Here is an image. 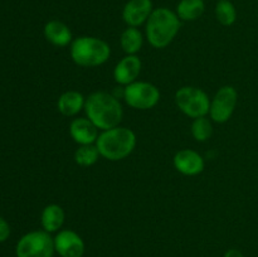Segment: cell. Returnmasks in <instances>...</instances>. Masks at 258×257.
Returning <instances> with one entry per match:
<instances>
[{
  "instance_id": "obj_1",
  "label": "cell",
  "mask_w": 258,
  "mask_h": 257,
  "mask_svg": "<svg viewBox=\"0 0 258 257\" xmlns=\"http://www.w3.org/2000/svg\"><path fill=\"white\" fill-rule=\"evenodd\" d=\"M85 111L96 127L110 130L116 127L122 118V107L115 96L107 92H95L87 97Z\"/></svg>"
},
{
  "instance_id": "obj_2",
  "label": "cell",
  "mask_w": 258,
  "mask_h": 257,
  "mask_svg": "<svg viewBox=\"0 0 258 257\" xmlns=\"http://www.w3.org/2000/svg\"><path fill=\"white\" fill-rule=\"evenodd\" d=\"M180 19L168 8L153 10L146 23V37L154 48H165L178 34Z\"/></svg>"
},
{
  "instance_id": "obj_3",
  "label": "cell",
  "mask_w": 258,
  "mask_h": 257,
  "mask_svg": "<svg viewBox=\"0 0 258 257\" xmlns=\"http://www.w3.org/2000/svg\"><path fill=\"white\" fill-rule=\"evenodd\" d=\"M136 145V136L127 127H116L105 130L96 141L100 155L111 161H117L130 155Z\"/></svg>"
},
{
  "instance_id": "obj_4",
  "label": "cell",
  "mask_w": 258,
  "mask_h": 257,
  "mask_svg": "<svg viewBox=\"0 0 258 257\" xmlns=\"http://www.w3.org/2000/svg\"><path fill=\"white\" fill-rule=\"evenodd\" d=\"M107 43L95 37H80L71 45V57L81 67H97L110 57Z\"/></svg>"
},
{
  "instance_id": "obj_5",
  "label": "cell",
  "mask_w": 258,
  "mask_h": 257,
  "mask_svg": "<svg viewBox=\"0 0 258 257\" xmlns=\"http://www.w3.org/2000/svg\"><path fill=\"white\" fill-rule=\"evenodd\" d=\"M175 102L181 112L193 118L203 117L211 110V101L204 91L201 88L181 87L175 93Z\"/></svg>"
},
{
  "instance_id": "obj_6",
  "label": "cell",
  "mask_w": 258,
  "mask_h": 257,
  "mask_svg": "<svg viewBox=\"0 0 258 257\" xmlns=\"http://www.w3.org/2000/svg\"><path fill=\"white\" fill-rule=\"evenodd\" d=\"M54 239L45 231L24 234L17 244V257H53Z\"/></svg>"
},
{
  "instance_id": "obj_7",
  "label": "cell",
  "mask_w": 258,
  "mask_h": 257,
  "mask_svg": "<svg viewBox=\"0 0 258 257\" xmlns=\"http://www.w3.org/2000/svg\"><path fill=\"white\" fill-rule=\"evenodd\" d=\"M123 97L130 107L136 110H149L159 102L160 92L149 82H133L126 86Z\"/></svg>"
},
{
  "instance_id": "obj_8",
  "label": "cell",
  "mask_w": 258,
  "mask_h": 257,
  "mask_svg": "<svg viewBox=\"0 0 258 257\" xmlns=\"http://www.w3.org/2000/svg\"><path fill=\"white\" fill-rule=\"evenodd\" d=\"M237 91L232 86H224L214 96L211 103V117L216 122H226L231 118L237 105Z\"/></svg>"
},
{
  "instance_id": "obj_9",
  "label": "cell",
  "mask_w": 258,
  "mask_h": 257,
  "mask_svg": "<svg viewBox=\"0 0 258 257\" xmlns=\"http://www.w3.org/2000/svg\"><path fill=\"white\" fill-rule=\"evenodd\" d=\"M54 248L60 257H82L85 253L82 238L71 229L60 231L55 236Z\"/></svg>"
},
{
  "instance_id": "obj_10",
  "label": "cell",
  "mask_w": 258,
  "mask_h": 257,
  "mask_svg": "<svg viewBox=\"0 0 258 257\" xmlns=\"http://www.w3.org/2000/svg\"><path fill=\"white\" fill-rule=\"evenodd\" d=\"M153 13L151 0H128L122 10V18L128 27H139L148 22Z\"/></svg>"
},
{
  "instance_id": "obj_11",
  "label": "cell",
  "mask_w": 258,
  "mask_h": 257,
  "mask_svg": "<svg viewBox=\"0 0 258 257\" xmlns=\"http://www.w3.org/2000/svg\"><path fill=\"white\" fill-rule=\"evenodd\" d=\"M174 165L176 170L184 175H197L204 169V160L198 153L193 150H180L174 156Z\"/></svg>"
},
{
  "instance_id": "obj_12",
  "label": "cell",
  "mask_w": 258,
  "mask_h": 257,
  "mask_svg": "<svg viewBox=\"0 0 258 257\" xmlns=\"http://www.w3.org/2000/svg\"><path fill=\"white\" fill-rule=\"evenodd\" d=\"M141 71V60L140 58L134 54H128L127 57L122 58L116 66L113 71V77L115 81L120 85H130L135 82L138 76Z\"/></svg>"
},
{
  "instance_id": "obj_13",
  "label": "cell",
  "mask_w": 258,
  "mask_h": 257,
  "mask_svg": "<svg viewBox=\"0 0 258 257\" xmlns=\"http://www.w3.org/2000/svg\"><path fill=\"white\" fill-rule=\"evenodd\" d=\"M70 134L76 143L81 145H90L97 141V127L90 118H76L71 122Z\"/></svg>"
},
{
  "instance_id": "obj_14",
  "label": "cell",
  "mask_w": 258,
  "mask_h": 257,
  "mask_svg": "<svg viewBox=\"0 0 258 257\" xmlns=\"http://www.w3.org/2000/svg\"><path fill=\"white\" fill-rule=\"evenodd\" d=\"M44 35L48 42L57 47H64L72 39L70 28L59 20H50L44 27Z\"/></svg>"
},
{
  "instance_id": "obj_15",
  "label": "cell",
  "mask_w": 258,
  "mask_h": 257,
  "mask_svg": "<svg viewBox=\"0 0 258 257\" xmlns=\"http://www.w3.org/2000/svg\"><path fill=\"white\" fill-rule=\"evenodd\" d=\"M85 98L82 93L77 91H68L64 92L58 100V110L64 116H73L80 112L85 107Z\"/></svg>"
},
{
  "instance_id": "obj_16",
  "label": "cell",
  "mask_w": 258,
  "mask_h": 257,
  "mask_svg": "<svg viewBox=\"0 0 258 257\" xmlns=\"http://www.w3.org/2000/svg\"><path fill=\"white\" fill-rule=\"evenodd\" d=\"M42 226L45 232H55L63 226L64 222V212L57 204H49L44 208L42 213Z\"/></svg>"
},
{
  "instance_id": "obj_17",
  "label": "cell",
  "mask_w": 258,
  "mask_h": 257,
  "mask_svg": "<svg viewBox=\"0 0 258 257\" xmlns=\"http://www.w3.org/2000/svg\"><path fill=\"white\" fill-rule=\"evenodd\" d=\"M206 10L203 0H181L176 8V14L179 19L191 22L198 19Z\"/></svg>"
},
{
  "instance_id": "obj_18",
  "label": "cell",
  "mask_w": 258,
  "mask_h": 257,
  "mask_svg": "<svg viewBox=\"0 0 258 257\" xmlns=\"http://www.w3.org/2000/svg\"><path fill=\"white\" fill-rule=\"evenodd\" d=\"M120 43L122 49L127 54H135L141 49L143 45V34L140 30L135 27H128L125 32L121 34Z\"/></svg>"
},
{
  "instance_id": "obj_19",
  "label": "cell",
  "mask_w": 258,
  "mask_h": 257,
  "mask_svg": "<svg viewBox=\"0 0 258 257\" xmlns=\"http://www.w3.org/2000/svg\"><path fill=\"white\" fill-rule=\"evenodd\" d=\"M216 17L222 25H232L237 18L236 8L229 0H219L216 7Z\"/></svg>"
},
{
  "instance_id": "obj_20",
  "label": "cell",
  "mask_w": 258,
  "mask_h": 257,
  "mask_svg": "<svg viewBox=\"0 0 258 257\" xmlns=\"http://www.w3.org/2000/svg\"><path fill=\"white\" fill-rule=\"evenodd\" d=\"M100 151L97 146H93L92 144L90 145H82L75 154V160L78 165L81 166H91L97 161Z\"/></svg>"
},
{
  "instance_id": "obj_21",
  "label": "cell",
  "mask_w": 258,
  "mask_h": 257,
  "mask_svg": "<svg viewBox=\"0 0 258 257\" xmlns=\"http://www.w3.org/2000/svg\"><path fill=\"white\" fill-rule=\"evenodd\" d=\"M191 134L194 139L198 141H206L211 138L212 135V123L208 118L198 117L194 120L191 125Z\"/></svg>"
},
{
  "instance_id": "obj_22",
  "label": "cell",
  "mask_w": 258,
  "mask_h": 257,
  "mask_svg": "<svg viewBox=\"0 0 258 257\" xmlns=\"http://www.w3.org/2000/svg\"><path fill=\"white\" fill-rule=\"evenodd\" d=\"M10 234V227L7 223L3 217H0V242H4L5 239H8Z\"/></svg>"
},
{
  "instance_id": "obj_23",
  "label": "cell",
  "mask_w": 258,
  "mask_h": 257,
  "mask_svg": "<svg viewBox=\"0 0 258 257\" xmlns=\"http://www.w3.org/2000/svg\"><path fill=\"white\" fill-rule=\"evenodd\" d=\"M224 257H244V256L241 251H238V249H228V251L226 252V254H224Z\"/></svg>"
}]
</instances>
